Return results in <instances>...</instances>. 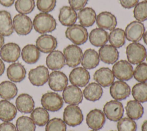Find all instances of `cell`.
<instances>
[{"label":"cell","instance_id":"7402d4cb","mask_svg":"<svg viewBox=\"0 0 147 131\" xmlns=\"http://www.w3.org/2000/svg\"><path fill=\"white\" fill-rule=\"evenodd\" d=\"M6 74L11 82L19 83L25 78L26 71L21 63H13L7 67Z\"/></svg>","mask_w":147,"mask_h":131},{"label":"cell","instance_id":"f546056e","mask_svg":"<svg viewBox=\"0 0 147 131\" xmlns=\"http://www.w3.org/2000/svg\"><path fill=\"white\" fill-rule=\"evenodd\" d=\"M21 55L26 63L32 64L37 63L40 57V51L35 45L27 44L22 49Z\"/></svg>","mask_w":147,"mask_h":131},{"label":"cell","instance_id":"ee69618b","mask_svg":"<svg viewBox=\"0 0 147 131\" xmlns=\"http://www.w3.org/2000/svg\"><path fill=\"white\" fill-rule=\"evenodd\" d=\"M56 0H37L36 5L38 10L43 13L52 11L56 7Z\"/></svg>","mask_w":147,"mask_h":131},{"label":"cell","instance_id":"9f6ffc18","mask_svg":"<svg viewBox=\"0 0 147 131\" xmlns=\"http://www.w3.org/2000/svg\"><path fill=\"white\" fill-rule=\"evenodd\" d=\"M144 1H146V2H147V0H144Z\"/></svg>","mask_w":147,"mask_h":131},{"label":"cell","instance_id":"8992f818","mask_svg":"<svg viewBox=\"0 0 147 131\" xmlns=\"http://www.w3.org/2000/svg\"><path fill=\"white\" fill-rule=\"evenodd\" d=\"M133 71L132 65L125 60L115 62L112 68L114 77L122 81H127L131 79L133 76Z\"/></svg>","mask_w":147,"mask_h":131},{"label":"cell","instance_id":"816d5d0a","mask_svg":"<svg viewBox=\"0 0 147 131\" xmlns=\"http://www.w3.org/2000/svg\"><path fill=\"white\" fill-rule=\"evenodd\" d=\"M4 43H5V40H4V37L3 36H2V35L0 34V49L2 47V46L4 45Z\"/></svg>","mask_w":147,"mask_h":131},{"label":"cell","instance_id":"277c9868","mask_svg":"<svg viewBox=\"0 0 147 131\" xmlns=\"http://www.w3.org/2000/svg\"><path fill=\"white\" fill-rule=\"evenodd\" d=\"M63 121L69 126L75 127L79 125L83 121L82 110L76 105L67 106L63 111Z\"/></svg>","mask_w":147,"mask_h":131},{"label":"cell","instance_id":"ba28073f","mask_svg":"<svg viewBox=\"0 0 147 131\" xmlns=\"http://www.w3.org/2000/svg\"><path fill=\"white\" fill-rule=\"evenodd\" d=\"M103 113L108 120L117 122L123 117L124 113L123 105L119 101H110L105 104Z\"/></svg>","mask_w":147,"mask_h":131},{"label":"cell","instance_id":"6da1fadb","mask_svg":"<svg viewBox=\"0 0 147 131\" xmlns=\"http://www.w3.org/2000/svg\"><path fill=\"white\" fill-rule=\"evenodd\" d=\"M57 23L54 17L49 13L41 12L34 17L33 26L40 34H46L56 29Z\"/></svg>","mask_w":147,"mask_h":131},{"label":"cell","instance_id":"9a60e30c","mask_svg":"<svg viewBox=\"0 0 147 131\" xmlns=\"http://www.w3.org/2000/svg\"><path fill=\"white\" fill-rule=\"evenodd\" d=\"M131 93L130 86L124 81L114 82L110 87L111 97L117 101H122L129 97Z\"/></svg>","mask_w":147,"mask_h":131},{"label":"cell","instance_id":"7c38bea8","mask_svg":"<svg viewBox=\"0 0 147 131\" xmlns=\"http://www.w3.org/2000/svg\"><path fill=\"white\" fill-rule=\"evenodd\" d=\"M20 47L14 43L5 44L0 49L1 58L3 61L7 63H15L20 58Z\"/></svg>","mask_w":147,"mask_h":131},{"label":"cell","instance_id":"e0dca14e","mask_svg":"<svg viewBox=\"0 0 147 131\" xmlns=\"http://www.w3.org/2000/svg\"><path fill=\"white\" fill-rule=\"evenodd\" d=\"M106 122V116L102 110L94 109L90 111L86 116V124L92 130H99Z\"/></svg>","mask_w":147,"mask_h":131},{"label":"cell","instance_id":"4316f807","mask_svg":"<svg viewBox=\"0 0 147 131\" xmlns=\"http://www.w3.org/2000/svg\"><path fill=\"white\" fill-rule=\"evenodd\" d=\"M99 61L98 53L95 50L89 48L86 49L83 53L81 64L86 70H91L99 65Z\"/></svg>","mask_w":147,"mask_h":131},{"label":"cell","instance_id":"5b68a950","mask_svg":"<svg viewBox=\"0 0 147 131\" xmlns=\"http://www.w3.org/2000/svg\"><path fill=\"white\" fill-rule=\"evenodd\" d=\"M41 103L42 107L47 111L55 112L62 108L64 101L59 94L55 92H47L42 95Z\"/></svg>","mask_w":147,"mask_h":131},{"label":"cell","instance_id":"f35d334b","mask_svg":"<svg viewBox=\"0 0 147 131\" xmlns=\"http://www.w3.org/2000/svg\"><path fill=\"white\" fill-rule=\"evenodd\" d=\"M16 10L20 14H30L35 7L34 0H17L14 4Z\"/></svg>","mask_w":147,"mask_h":131},{"label":"cell","instance_id":"836d02e7","mask_svg":"<svg viewBox=\"0 0 147 131\" xmlns=\"http://www.w3.org/2000/svg\"><path fill=\"white\" fill-rule=\"evenodd\" d=\"M17 86L12 82L5 80L0 83V97L5 100H11L17 94Z\"/></svg>","mask_w":147,"mask_h":131},{"label":"cell","instance_id":"2e32d148","mask_svg":"<svg viewBox=\"0 0 147 131\" xmlns=\"http://www.w3.org/2000/svg\"><path fill=\"white\" fill-rule=\"evenodd\" d=\"M63 101L69 105H78L82 103L83 101V93L80 88L74 85L67 86L63 90Z\"/></svg>","mask_w":147,"mask_h":131},{"label":"cell","instance_id":"4dcf8cb0","mask_svg":"<svg viewBox=\"0 0 147 131\" xmlns=\"http://www.w3.org/2000/svg\"><path fill=\"white\" fill-rule=\"evenodd\" d=\"M88 38L92 45L96 47H102L107 43L109 34L105 30L96 28L90 32V34H88Z\"/></svg>","mask_w":147,"mask_h":131},{"label":"cell","instance_id":"83f0119b","mask_svg":"<svg viewBox=\"0 0 147 131\" xmlns=\"http://www.w3.org/2000/svg\"><path fill=\"white\" fill-rule=\"evenodd\" d=\"M14 28L11 14L6 10L0 11V34L9 36L13 34Z\"/></svg>","mask_w":147,"mask_h":131},{"label":"cell","instance_id":"c3c4849f","mask_svg":"<svg viewBox=\"0 0 147 131\" xmlns=\"http://www.w3.org/2000/svg\"><path fill=\"white\" fill-rule=\"evenodd\" d=\"M15 0H0V4L5 7H10L14 4Z\"/></svg>","mask_w":147,"mask_h":131},{"label":"cell","instance_id":"9c48e42d","mask_svg":"<svg viewBox=\"0 0 147 131\" xmlns=\"http://www.w3.org/2000/svg\"><path fill=\"white\" fill-rule=\"evenodd\" d=\"M13 26L16 33L20 36L29 34L33 27L31 19L28 16L22 14H18L14 17Z\"/></svg>","mask_w":147,"mask_h":131},{"label":"cell","instance_id":"681fc988","mask_svg":"<svg viewBox=\"0 0 147 131\" xmlns=\"http://www.w3.org/2000/svg\"><path fill=\"white\" fill-rule=\"evenodd\" d=\"M5 64L3 61V60L0 59V76L3 75V74L5 72Z\"/></svg>","mask_w":147,"mask_h":131},{"label":"cell","instance_id":"b9f144b4","mask_svg":"<svg viewBox=\"0 0 147 131\" xmlns=\"http://www.w3.org/2000/svg\"><path fill=\"white\" fill-rule=\"evenodd\" d=\"M67 125L59 118H53L48 121L45 126V131H66Z\"/></svg>","mask_w":147,"mask_h":131},{"label":"cell","instance_id":"30bf717a","mask_svg":"<svg viewBox=\"0 0 147 131\" xmlns=\"http://www.w3.org/2000/svg\"><path fill=\"white\" fill-rule=\"evenodd\" d=\"M145 30V28L143 23L138 21H133L125 28L124 30L125 37L129 41L138 43L142 39Z\"/></svg>","mask_w":147,"mask_h":131},{"label":"cell","instance_id":"3957f363","mask_svg":"<svg viewBox=\"0 0 147 131\" xmlns=\"http://www.w3.org/2000/svg\"><path fill=\"white\" fill-rule=\"evenodd\" d=\"M126 54L128 61L132 64L142 63L146 57L145 47L138 43H131L126 48Z\"/></svg>","mask_w":147,"mask_h":131},{"label":"cell","instance_id":"52a82bcc","mask_svg":"<svg viewBox=\"0 0 147 131\" xmlns=\"http://www.w3.org/2000/svg\"><path fill=\"white\" fill-rule=\"evenodd\" d=\"M63 55L65 60V64L69 67L75 68L80 64L83 52L78 45L71 44L64 48Z\"/></svg>","mask_w":147,"mask_h":131},{"label":"cell","instance_id":"f1b7e54d","mask_svg":"<svg viewBox=\"0 0 147 131\" xmlns=\"http://www.w3.org/2000/svg\"><path fill=\"white\" fill-rule=\"evenodd\" d=\"M77 15L80 25L85 28L92 26L96 21V14L91 7H84L79 10Z\"/></svg>","mask_w":147,"mask_h":131},{"label":"cell","instance_id":"4fadbf2b","mask_svg":"<svg viewBox=\"0 0 147 131\" xmlns=\"http://www.w3.org/2000/svg\"><path fill=\"white\" fill-rule=\"evenodd\" d=\"M90 75L89 72L82 67H75L69 75L70 83L74 86L83 87L89 82Z\"/></svg>","mask_w":147,"mask_h":131},{"label":"cell","instance_id":"ffe728a7","mask_svg":"<svg viewBox=\"0 0 147 131\" xmlns=\"http://www.w3.org/2000/svg\"><path fill=\"white\" fill-rule=\"evenodd\" d=\"M96 23L97 26L104 30L111 31L117 25L115 16L109 11H102L96 16Z\"/></svg>","mask_w":147,"mask_h":131},{"label":"cell","instance_id":"603a6c76","mask_svg":"<svg viewBox=\"0 0 147 131\" xmlns=\"http://www.w3.org/2000/svg\"><path fill=\"white\" fill-rule=\"evenodd\" d=\"M46 65L49 69L53 71L61 69L65 65L63 53L59 50L50 52L46 58Z\"/></svg>","mask_w":147,"mask_h":131},{"label":"cell","instance_id":"6f0895ef","mask_svg":"<svg viewBox=\"0 0 147 131\" xmlns=\"http://www.w3.org/2000/svg\"><path fill=\"white\" fill-rule=\"evenodd\" d=\"M110 131H115V130H110Z\"/></svg>","mask_w":147,"mask_h":131},{"label":"cell","instance_id":"60d3db41","mask_svg":"<svg viewBox=\"0 0 147 131\" xmlns=\"http://www.w3.org/2000/svg\"><path fill=\"white\" fill-rule=\"evenodd\" d=\"M117 128L118 131H136V122L129 117H124L118 121Z\"/></svg>","mask_w":147,"mask_h":131},{"label":"cell","instance_id":"f907efd6","mask_svg":"<svg viewBox=\"0 0 147 131\" xmlns=\"http://www.w3.org/2000/svg\"><path fill=\"white\" fill-rule=\"evenodd\" d=\"M142 131H147V120L145 121L141 126Z\"/></svg>","mask_w":147,"mask_h":131},{"label":"cell","instance_id":"484cf974","mask_svg":"<svg viewBox=\"0 0 147 131\" xmlns=\"http://www.w3.org/2000/svg\"><path fill=\"white\" fill-rule=\"evenodd\" d=\"M78 15L76 11L70 6H64L60 8L59 14V20L61 25L69 26L75 24Z\"/></svg>","mask_w":147,"mask_h":131},{"label":"cell","instance_id":"74e56055","mask_svg":"<svg viewBox=\"0 0 147 131\" xmlns=\"http://www.w3.org/2000/svg\"><path fill=\"white\" fill-rule=\"evenodd\" d=\"M16 127L17 131H35L36 124L30 117L23 115L17 118Z\"/></svg>","mask_w":147,"mask_h":131},{"label":"cell","instance_id":"f5cc1de1","mask_svg":"<svg viewBox=\"0 0 147 131\" xmlns=\"http://www.w3.org/2000/svg\"><path fill=\"white\" fill-rule=\"evenodd\" d=\"M142 38H143V40H144V42L145 43V44L146 45H147V30L144 32Z\"/></svg>","mask_w":147,"mask_h":131},{"label":"cell","instance_id":"d6986e66","mask_svg":"<svg viewBox=\"0 0 147 131\" xmlns=\"http://www.w3.org/2000/svg\"><path fill=\"white\" fill-rule=\"evenodd\" d=\"M98 55L100 60L108 64H113L117 61L119 57V52L111 45L105 44L99 48Z\"/></svg>","mask_w":147,"mask_h":131},{"label":"cell","instance_id":"7dc6e473","mask_svg":"<svg viewBox=\"0 0 147 131\" xmlns=\"http://www.w3.org/2000/svg\"><path fill=\"white\" fill-rule=\"evenodd\" d=\"M0 131H17L16 126L10 122H3L0 124Z\"/></svg>","mask_w":147,"mask_h":131},{"label":"cell","instance_id":"7a4b0ae2","mask_svg":"<svg viewBox=\"0 0 147 131\" xmlns=\"http://www.w3.org/2000/svg\"><path fill=\"white\" fill-rule=\"evenodd\" d=\"M65 34L68 39L76 45L84 44L88 38V33L86 28L79 24H74L68 26Z\"/></svg>","mask_w":147,"mask_h":131},{"label":"cell","instance_id":"7bdbcfd3","mask_svg":"<svg viewBox=\"0 0 147 131\" xmlns=\"http://www.w3.org/2000/svg\"><path fill=\"white\" fill-rule=\"evenodd\" d=\"M134 79L139 82H147V63H141L136 67L133 71Z\"/></svg>","mask_w":147,"mask_h":131},{"label":"cell","instance_id":"1f68e13d","mask_svg":"<svg viewBox=\"0 0 147 131\" xmlns=\"http://www.w3.org/2000/svg\"><path fill=\"white\" fill-rule=\"evenodd\" d=\"M82 93L85 99L94 102L98 101L102 97L103 89L97 83L92 82L86 86Z\"/></svg>","mask_w":147,"mask_h":131},{"label":"cell","instance_id":"d590c367","mask_svg":"<svg viewBox=\"0 0 147 131\" xmlns=\"http://www.w3.org/2000/svg\"><path fill=\"white\" fill-rule=\"evenodd\" d=\"M125 31L121 28H115L109 34V41L116 48H121L125 44Z\"/></svg>","mask_w":147,"mask_h":131},{"label":"cell","instance_id":"cb8c5ba5","mask_svg":"<svg viewBox=\"0 0 147 131\" xmlns=\"http://www.w3.org/2000/svg\"><path fill=\"white\" fill-rule=\"evenodd\" d=\"M16 107L21 113H30L34 108V101L31 95L26 93L20 94L16 100Z\"/></svg>","mask_w":147,"mask_h":131},{"label":"cell","instance_id":"ab89813d","mask_svg":"<svg viewBox=\"0 0 147 131\" xmlns=\"http://www.w3.org/2000/svg\"><path fill=\"white\" fill-rule=\"evenodd\" d=\"M133 16L138 21L144 22L147 20V2L138 3L133 10Z\"/></svg>","mask_w":147,"mask_h":131},{"label":"cell","instance_id":"d4e9b609","mask_svg":"<svg viewBox=\"0 0 147 131\" xmlns=\"http://www.w3.org/2000/svg\"><path fill=\"white\" fill-rule=\"evenodd\" d=\"M17 109L8 100L0 101V120L3 122H10L16 117Z\"/></svg>","mask_w":147,"mask_h":131},{"label":"cell","instance_id":"44dd1931","mask_svg":"<svg viewBox=\"0 0 147 131\" xmlns=\"http://www.w3.org/2000/svg\"><path fill=\"white\" fill-rule=\"evenodd\" d=\"M114 75L112 70L107 67H102L97 70L94 74V80L101 87L110 86L114 81Z\"/></svg>","mask_w":147,"mask_h":131},{"label":"cell","instance_id":"d6a6232c","mask_svg":"<svg viewBox=\"0 0 147 131\" xmlns=\"http://www.w3.org/2000/svg\"><path fill=\"white\" fill-rule=\"evenodd\" d=\"M127 116L133 120H137L144 114V107L141 103L136 100L129 101L125 107Z\"/></svg>","mask_w":147,"mask_h":131},{"label":"cell","instance_id":"e575fe53","mask_svg":"<svg viewBox=\"0 0 147 131\" xmlns=\"http://www.w3.org/2000/svg\"><path fill=\"white\" fill-rule=\"evenodd\" d=\"M30 118L36 125L44 126L49 120V114L44 108L38 107L34 109L30 113Z\"/></svg>","mask_w":147,"mask_h":131},{"label":"cell","instance_id":"db71d44e","mask_svg":"<svg viewBox=\"0 0 147 131\" xmlns=\"http://www.w3.org/2000/svg\"><path fill=\"white\" fill-rule=\"evenodd\" d=\"M90 131H98L96 130H90Z\"/></svg>","mask_w":147,"mask_h":131},{"label":"cell","instance_id":"f6af8a7d","mask_svg":"<svg viewBox=\"0 0 147 131\" xmlns=\"http://www.w3.org/2000/svg\"><path fill=\"white\" fill-rule=\"evenodd\" d=\"M88 1V0H68V3L70 7L76 11L83 9Z\"/></svg>","mask_w":147,"mask_h":131},{"label":"cell","instance_id":"ac0fdd59","mask_svg":"<svg viewBox=\"0 0 147 131\" xmlns=\"http://www.w3.org/2000/svg\"><path fill=\"white\" fill-rule=\"evenodd\" d=\"M36 46L40 52L49 53L56 48L57 41L56 38L52 35L43 34L37 38Z\"/></svg>","mask_w":147,"mask_h":131},{"label":"cell","instance_id":"11a10c76","mask_svg":"<svg viewBox=\"0 0 147 131\" xmlns=\"http://www.w3.org/2000/svg\"><path fill=\"white\" fill-rule=\"evenodd\" d=\"M146 61H147V55H146Z\"/></svg>","mask_w":147,"mask_h":131},{"label":"cell","instance_id":"bcb514c9","mask_svg":"<svg viewBox=\"0 0 147 131\" xmlns=\"http://www.w3.org/2000/svg\"><path fill=\"white\" fill-rule=\"evenodd\" d=\"M121 5L125 9H131L134 7L138 3L139 0H119Z\"/></svg>","mask_w":147,"mask_h":131},{"label":"cell","instance_id":"8fae6325","mask_svg":"<svg viewBox=\"0 0 147 131\" xmlns=\"http://www.w3.org/2000/svg\"><path fill=\"white\" fill-rule=\"evenodd\" d=\"M49 71L44 66H38L31 69L28 73V78L31 84L35 86H42L48 80Z\"/></svg>","mask_w":147,"mask_h":131},{"label":"cell","instance_id":"8d00e7d4","mask_svg":"<svg viewBox=\"0 0 147 131\" xmlns=\"http://www.w3.org/2000/svg\"><path fill=\"white\" fill-rule=\"evenodd\" d=\"M131 94L134 100L140 103L147 102V82H140L133 86Z\"/></svg>","mask_w":147,"mask_h":131},{"label":"cell","instance_id":"5bb4252c","mask_svg":"<svg viewBox=\"0 0 147 131\" xmlns=\"http://www.w3.org/2000/svg\"><path fill=\"white\" fill-rule=\"evenodd\" d=\"M48 85L49 88L55 91H61L68 85V78L61 71H52L49 75Z\"/></svg>","mask_w":147,"mask_h":131}]
</instances>
